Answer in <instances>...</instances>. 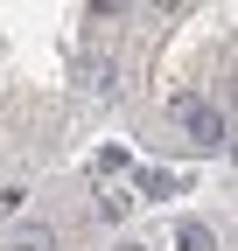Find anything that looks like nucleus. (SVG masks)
Returning <instances> with one entry per match:
<instances>
[{
	"label": "nucleus",
	"instance_id": "f03ea898",
	"mask_svg": "<svg viewBox=\"0 0 238 251\" xmlns=\"http://www.w3.org/2000/svg\"><path fill=\"white\" fill-rule=\"evenodd\" d=\"M133 209V196H119V188H112V196H98V216H105V224H112V216H126Z\"/></svg>",
	"mask_w": 238,
	"mask_h": 251
},
{
	"label": "nucleus",
	"instance_id": "7ed1b4c3",
	"mask_svg": "<svg viewBox=\"0 0 238 251\" xmlns=\"http://www.w3.org/2000/svg\"><path fill=\"white\" fill-rule=\"evenodd\" d=\"M126 251H147V244H126Z\"/></svg>",
	"mask_w": 238,
	"mask_h": 251
},
{
	"label": "nucleus",
	"instance_id": "f257e3e1",
	"mask_svg": "<svg viewBox=\"0 0 238 251\" xmlns=\"http://www.w3.org/2000/svg\"><path fill=\"white\" fill-rule=\"evenodd\" d=\"M182 251H217V237H210V224H182Z\"/></svg>",
	"mask_w": 238,
	"mask_h": 251
}]
</instances>
